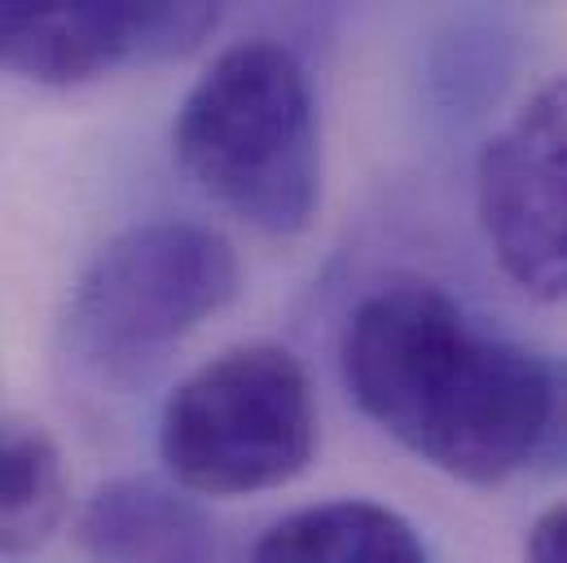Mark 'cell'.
<instances>
[{
	"label": "cell",
	"instance_id": "6da1fadb",
	"mask_svg": "<svg viewBox=\"0 0 567 563\" xmlns=\"http://www.w3.org/2000/svg\"><path fill=\"white\" fill-rule=\"evenodd\" d=\"M357 410L435 471L493 489L542 475L559 357L480 326L435 282L370 290L339 339Z\"/></svg>",
	"mask_w": 567,
	"mask_h": 563
},
{
	"label": "cell",
	"instance_id": "7a4b0ae2",
	"mask_svg": "<svg viewBox=\"0 0 567 563\" xmlns=\"http://www.w3.org/2000/svg\"><path fill=\"white\" fill-rule=\"evenodd\" d=\"M172 150L216 207L269 238L303 234L321 207L312 80L278 40H243L212 58L176 111Z\"/></svg>",
	"mask_w": 567,
	"mask_h": 563
},
{
	"label": "cell",
	"instance_id": "3957f363",
	"mask_svg": "<svg viewBox=\"0 0 567 563\" xmlns=\"http://www.w3.org/2000/svg\"><path fill=\"white\" fill-rule=\"evenodd\" d=\"M238 282V252L212 225L176 216L128 225L71 286L62 344L80 366L128 379L229 308Z\"/></svg>",
	"mask_w": 567,
	"mask_h": 563
},
{
	"label": "cell",
	"instance_id": "277c9868",
	"mask_svg": "<svg viewBox=\"0 0 567 563\" xmlns=\"http://www.w3.org/2000/svg\"><path fill=\"white\" fill-rule=\"evenodd\" d=\"M158 453L203 498L282 489L317 453L308 370L278 344H243L198 366L163 406Z\"/></svg>",
	"mask_w": 567,
	"mask_h": 563
},
{
	"label": "cell",
	"instance_id": "5b68a950",
	"mask_svg": "<svg viewBox=\"0 0 567 563\" xmlns=\"http://www.w3.org/2000/svg\"><path fill=\"white\" fill-rule=\"evenodd\" d=\"M480 229L497 269L542 304L567 299V75L542 84L480 150Z\"/></svg>",
	"mask_w": 567,
	"mask_h": 563
},
{
	"label": "cell",
	"instance_id": "8992f818",
	"mask_svg": "<svg viewBox=\"0 0 567 563\" xmlns=\"http://www.w3.org/2000/svg\"><path fill=\"white\" fill-rule=\"evenodd\" d=\"M216 27V4H0V71L35 84H84L185 58Z\"/></svg>",
	"mask_w": 567,
	"mask_h": 563
},
{
	"label": "cell",
	"instance_id": "52a82bcc",
	"mask_svg": "<svg viewBox=\"0 0 567 563\" xmlns=\"http://www.w3.org/2000/svg\"><path fill=\"white\" fill-rule=\"evenodd\" d=\"M80 546L93 563H220L207 511L158 480L124 475L80 511Z\"/></svg>",
	"mask_w": 567,
	"mask_h": 563
},
{
	"label": "cell",
	"instance_id": "ba28073f",
	"mask_svg": "<svg viewBox=\"0 0 567 563\" xmlns=\"http://www.w3.org/2000/svg\"><path fill=\"white\" fill-rule=\"evenodd\" d=\"M251 563H426V546L401 511L334 498L269 524Z\"/></svg>",
	"mask_w": 567,
	"mask_h": 563
},
{
	"label": "cell",
	"instance_id": "9c48e42d",
	"mask_svg": "<svg viewBox=\"0 0 567 563\" xmlns=\"http://www.w3.org/2000/svg\"><path fill=\"white\" fill-rule=\"evenodd\" d=\"M71 511L58 440L40 422H0V555L44 551Z\"/></svg>",
	"mask_w": 567,
	"mask_h": 563
},
{
	"label": "cell",
	"instance_id": "30bf717a",
	"mask_svg": "<svg viewBox=\"0 0 567 563\" xmlns=\"http://www.w3.org/2000/svg\"><path fill=\"white\" fill-rule=\"evenodd\" d=\"M524 563H567V502L533 520L524 542Z\"/></svg>",
	"mask_w": 567,
	"mask_h": 563
},
{
	"label": "cell",
	"instance_id": "8fae6325",
	"mask_svg": "<svg viewBox=\"0 0 567 563\" xmlns=\"http://www.w3.org/2000/svg\"><path fill=\"white\" fill-rule=\"evenodd\" d=\"M542 475H567V357H559V401H555V427H550Z\"/></svg>",
	"mask_w": 567,
	"mask_h": 563
}]
</instances>
